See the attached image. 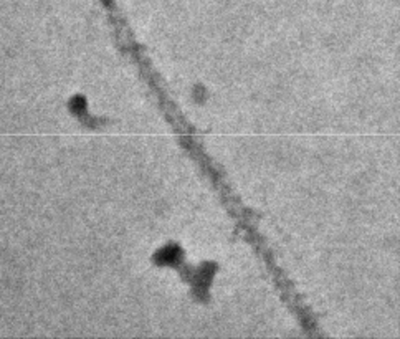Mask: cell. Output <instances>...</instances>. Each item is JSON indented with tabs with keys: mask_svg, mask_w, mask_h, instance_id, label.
Instances as JSON below:
<instances>
[{
	"mask_svg": "<svg viewBox=\"0 0 400 339\" xmlns=\"http://www.w3.org/2000/svg\"><path fill=\"white\" fill-rule=\"evenodd\" d=\"M157 262L164 263V265H174L181 258V250L177 247H166L157 253Z\"/></svg>",
	"mask_w": 400,
	"mask_h": 339,
	"instance_id": "1",
	"label": "cell"
}]
</instances>
